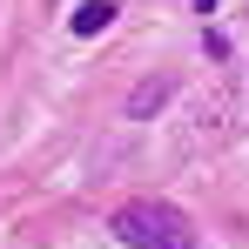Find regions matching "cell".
<instances>
[{"label": "cell", "instance_id": "1", "mask_svg": "<svg viewBox=\"0 0 249 249\" xmlns=\"http://www.w3.org/2000/svg\"><path fill=\"white\" fill-rule=\"evenodd\" d=\"M108 229H115V243H122V249H196V222H189L175 202H162V196L122 202Z\"/></svg>", "mask_w": 249, "mask_h": 249}, {"label": "cell", "instance_id": "2", "mask_svg": "<svg viewBox=\"0 0 249 249\" xmlns=\"http://www.w3.org/2000/svg\"><path fill=\"white\" fill-rule=\"evenodd\" d=\"M68 27H74V34H101V27H115V0H88V7H74Z\"/></svg>", "mask_w": 249, "mask_h": 249}, {"label": "cell", "instance_id": "3", "mask_svg": "<svg viewBox=\"0 0 249 249\" xmlns=\"http://www.w3.org/2000/svg\"><path fill=\"white\" fill-rule=\"evenodd\" d=\"M168 88H175V81H142L135 94H128V115H155V108H168Z\"/></svg>", "mask_w": 249, "mask_h": 249}, {"label": "cell", "instance_id": "4", "mask_svg": "<svg viewBox=\"0 0 249 249\" xmlns=\"http://www.w3.org/2000/svg\"><path fill=\"white\" fill-rule=\"evenodd\" d=\"M189 7H215V0H189Z\"/></svg>", "mask_w": 249, "mask_h": 249}]
</instances>
